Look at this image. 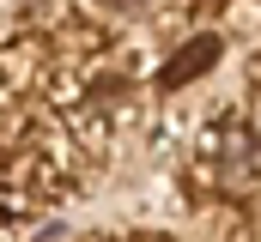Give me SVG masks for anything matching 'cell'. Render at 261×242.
<instances>
[{
    "instance_id": "1",
    "label": "cell",
    "mask_w": 261,
    "mask_h": 242,
    "mask_svg": "<svg viewBox=\"0 0 261 242\" xmlns=\"http://www.w3.org/2000/svg\"><path fill=\"white\" fill-rule=\"evenodd\" d=\"M206 60H213V43L200 37V43H195V49H189V55H176V60H170V79H195L189 67H206Z\"/></svg>"
},
{
    "instance_id": "2",
    "label": "cell",
    "mask_w": 261,
    "mask_h": 242,
    "mask_svg": "<svg viewBox=\"0 0 261 242\" xmlns=\"http://www.w3.org/2000/svg\"><path fill=\"white\" fill-rule=\"evenodd\" d=\"M110 6H122V12H128V6H140V0H110Z\"/></svg>"
}]
</instances>
